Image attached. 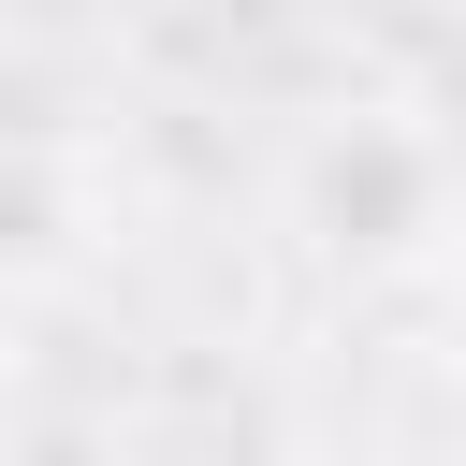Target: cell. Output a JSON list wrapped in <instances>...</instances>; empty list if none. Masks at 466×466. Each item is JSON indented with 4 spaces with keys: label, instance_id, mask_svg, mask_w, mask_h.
<instances>
[]
</instances>
